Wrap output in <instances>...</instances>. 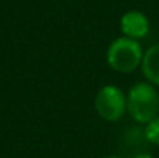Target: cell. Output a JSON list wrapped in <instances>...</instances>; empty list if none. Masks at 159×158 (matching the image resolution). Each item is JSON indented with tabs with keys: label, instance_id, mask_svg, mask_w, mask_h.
<instances>
[{
	"label": "cell",
	"instance_id": "obj_6",
	"mask_svg": "<svg viewBox=\"0 0 159 158\" xmlns=\"http://www.w3.org/2000/svg\"><path fill=\"white\" fill-rule=\"evenodd\" d=\"M144 133H145V140L147 141H150L152 144L159 146V116L152 119L150 122H147V127H145Z\"/></svg>",
	"mask_w": 159,
	"mask_h": 158
},
{
	"label": "cell",
	"instance_id": "obj_8",
	"mask_svg": "<svg viewBox=\"0 0 159 158\" xmlns=\"http://www.w3.org/2000/svg\"><path fill=\"white\" fill-rule=\"evenodd\" d=\"M102 158H122V157H116V155H107V157H102Z\"/></svg>",
	"mask_w": 159,
	"mask_h": 158
},
{
	"label": "cell",
	"instance_id": "obj_4",
	"mask_svg": "<svg viewBox=\"0 0 159 158\" xmlns=\"http://www.w3.org/2000/svg\"><path fill=\"white\" fill-rule=\"evenodd\" d=\"M120 30L130 39H142L150 30V23L145 14L141 11H128L120 19Z\"/></svg>",
	"mask_w": 159,
	"mask_h": 158
},
{
	"label": "cell",
	"instance_id": "obj_1",
	"mask_svg": "<svg viewBox=\"0 0 159 158\" xmlns=\"http://www.w3.org/2000/svg\"><path fill=\"white\" fill-rule=\"evenodd\" d=\"M127 108L131 118L138 122H150L158 116L159 96L153 85L147 82L134 84L127 96Z\"/></svg>",
	"mask_w": 159,
	"mask_h": 158
},
{
	"label": "cell",
	"instance_id": "obj_2",
	"mask_svg": "<svg viewBox=\"0 0 159 158\" xmlns=\"http://www.w3.org/2000/svg\"><path fill=\"white\" fill-rule=\"evenodd\" d=\"M142 50L138 41L130 37H119L108 47L107 62L119 73H131L142 62Z\"/></svg>",
	"mask_w": 159,
	"mask_h": 158
},
{
	"label": "cell",
	"instance_id": "obj_5",
	"mask_svg": "<svg viewBox=\"0 0 159 158\" xmlns=\"http://www.w3.org/2000/svg\"><path fill=\"white\" fill-rule=\"evenodd\" d=\"M142 73L152 82L159 85V44L150 47L142 57Z\"/></svg>",
	"mask_w": 159,
	"mask_h": 158
},
{
	"label": "cell",
	"instance_id": "obj_7",
	"mask_svg": "<svg viewBox=\"0 0 159 158\" xmlns=\"http://www.w3.org/2000/svg\"><path fill=\"white\" fill-rule=\"evenodd\" d=\"M133 158H152V155H150V154H144V152H142V154H136Z\"/></svg>",
	"mask_w": 159,
	"mask_h": 158
},
{
	"label": "cell",
	"instance_id": "obj_3",
	"mask_svg": "<svg viewBox=\"0 0 159 158\" xmlns=\"http://www.w3.org/2000/svg\"><path fill=\"white\" fill-rule=\"evenodd\" d=\"M96 110L101 118L105 121H117L127 107L124 92L116 85H105L98 92L96 96Z\"/></svg>",
	"mask_w": 159,
	"mask_h": 158
}]
</instances>
